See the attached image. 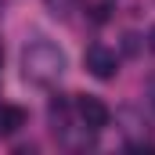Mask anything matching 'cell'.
<instances>
[{
	"label": "cell",
	"instance_id": "obj_4",
	"mask_svg": "<svg viewBox=\"0 0 155 155\" xmlns=\"http://www.w3.org/2000/svg\"><path fill=\"white\" fill-rule=\"evenodd\" d=\"M25 126V108L18 105H0V137H11Z\"/></svg>",
	"mask_w": 155,
	"mask_h": 155
},
{
	"label": "cell",
	"instance_id": "obj_3",
	"mask_svg": "<svg viewBox=\"0 0 155 155\" xmlns=\"http://www.w3.org/2000/svg\"><path fill=\"white\" fill-rule=\"evenodd\" d=\"M87 69H90V76H97V79H112L119 72L116 51H108L105 43H90L87 47Z\"/></svg>",
	"mask_w": 155,
	"mask_h": 155
},
{
	"label": "cell",
	"instance_id": "obj_2",
	"mask_svg": "<svg viewBox=\"0 0 155 155\" xmlns=\"http://www.w3.org/2000/svg\"><path fill=\"white\" fill-rule=\"evenodd\" d=\"M76 112L83 119V126L87 130H105L108 123H112V112H108V105L101 101V97H94V94H83L76 101Z\"/></svg>",
	"mask_w": 155,
	"mask_h": 155
},
{
	"label": "cell",
	"instance_id": "obj_1",
	"mask_svg": "<svg viewBox=\"0 0 155 155\" xmlns=\"http://www.w3.org/2000/svg\"><path fill=\"white\" fill-rule=\"evenodd\" d=\"M65 69H69V58H65V51L58 43H51V40L25 43V51H22V76L29 79V83L51 87L54 79L65 76Z\"/></svg>",
	"mask_w": 155,
	"mask_h": 155
},
{
	"label": "cell",
	"instance_id": "obj_5",
	"mask_svg": "<svg viewBox=\"0 0 155 155\" xmlns=\"http://www.w3.org/2000/svg\"><path fill=\"white\" fill-rule=\"evenodd\" d=\"M65 112H69V105H65L61 97H54V101H51V119H54V123H65Z\"/></svg>",
	"mask_w": 155,
	"mask_h": 155
},
{
	"label": "cell",
	"instance_id": "obj_6",
	"mask_svg": "<svg viewBox=\"0 0 155 155\" xmlns=\"http://www.w3.org/2000/svg\"><path fill=\"white\" fill-rule=\"evenodd\" d=\"M123 51H126V54H137V51H141V36L126 33V36H123Z\"/></svg>",
	"mask_w": 155,
	"mask_h": 155
},
{
	"label": "cell",
	"instance_id": "obj_7",
	"mask_svg": "<svg viewBox=\"0 0 155 155\" xmlns=\"http://www.w3.org/2000/svg\"><path fill=\"white\" fill-rule=\"evenodd\" d=\"M144 43H148V51H155V25L148 29V40H144Z\"/></svg>",
	"mask_w": 155,
	"mask_h": 155
}]
</instances>
